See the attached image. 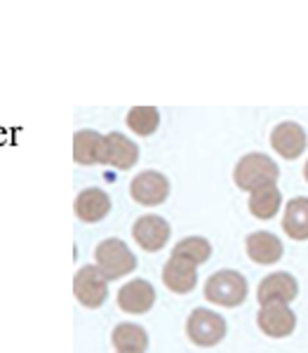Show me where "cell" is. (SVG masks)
Masks as SVG:
<instances>
[{
    "label": "cell",
    "instance_id": "cell-1",
    "mask_svg": "<svg viewBox=\"0 0 308 353\" xmlns=\"http://www.w3.org/2000/svg\"><path fill=\"white\" fill-rule=\"evenodd\" d=\"M278 176H280V168L266 153H247L233 170V179H236L238 189L249 193L261 189V186L276 184Z\"/></svg>",
    "mask_w": 308,
    "mask_h": 353
},
{
    "label": "cell",
    "instance_id": "cell-2",
    "mask_svg": "<svg viewBox=\"0 0 308 353\" xmlns=\"http://www.w3.org/2000/svg\"><path fill=\"white\" fill-rule=\"evenodd\" d=\"M245 297H247V281L238 271H216L205 283V299H209L212 304L233 309V306L243 304Z\"/></svg>",
    "mask_w": 308,
    "mask_h": 353
},
{
    "label": "cell",
    "instance_id": "cell-3",
    "mask_svg": "<svg viewBox=\"0 0 308 353\" xmlns=\"http://www.w3.org/2000/svg\"><path fill=\"white\" fill-rule=\"evenodd\" d=\"M94 259L96 269L104 273L106 281H118L125 273L136 269V257L132 254V250L118 238H108V241H101L96 245Z\"/></svg>",
    "mask_w": 308,
    "mask_h": 353
},
{
    "label": "cell",
    "instance_id": "cell-4",
    "mask_svg": "<svg viewBox=\"0 0 308 353\" xmlns=\"http://www.w3.org/2000/svg\"><path fill=\"white\" fill-rule=\"evenodd\" d=\"M186 334L198 346H214L224 339L226 321L209 309H196L186 321Z\"/></svg>",
    "mask_w": 308,
    "mask_h": 353
},
{
    "label": "cell",
    "instance_id": "cell-5",
    "mask_svg": "<svg viewBox=\"0 0 308 353\" xmlns=\"http://www.w3.org/2000/svg\"><path fill=\"white\" fill-rule=\"evenodd\" d=\"M73 292H76V297L83 306L99 309L108 294L106 276L96 266H83L73 278Z\"/></svg>",
    "mask_w": 308,
    "mask_h": 353
},
{
    "label": "cell",
    "instance_id": "cell-6",
    "mask_svg": "<svg viewBox=\"0 0 308 353\" xmlns=\"http://www.w3.org/2000/svg\"><path fill=\"white\" fill-rule=\"evenodd\" d=\"M170 224L158 214H144L134 221L132 236L139 243V248H144L146 252H158L163 250L170 241Z\"/></svg>",
    "mask_w": 308,
    "mask_h": 353
},
{
    "label": "cell",
    "instance_id": "cell-7",
    "mask_svg": "<svg viewBox=\"0 0 308 353\" xmlns=\"http://www.w3.org/2000/svg\"><path fill=\"white\" fill-rule=\"evenodd\" d=\"M130 193L139 205H161L170 196V181L165 174L148 170V172L134 176L130 184Z\"/></svg>",
    "mask_w": 308,
    "mask_h": 353
},
{
    "label": "cell",
    "instance_id": "cell-8",
    "mask_svg": "<svg viewBox=\"0 0 308 353\" xmlns=\"http://www.w3.org/2000/svg\"><path fill=\"white\" fill-rule=\"evenodd\" d=\"M296 294H299V285H296V278L289 276L287 271L271 273L261 281L256 299L261 306L266 304H289Z\"/></svg>",
    "mask_w": 308,
    "mask_h": 353
},
{
    "label": "cell",
    "instance_id": "cell-9",
    "mask_svg": "<svg viewBox=\"0 0 308 353\" xmlns=\"http://www.w3.org/2000/svg\"><path fill=\"white\" fill-rule=\"evenodd\" d=\"M256 323H259V327L264 334L280 339V337H287V334L294 332L296 316L287 304H266V306H261L259 313H256Z\"/></svg>",
    "mask_w": 308,
    "mask_h": 353
},
{
    "label": "cell",
    "instance_id": "cell-10",
    "mask_svg": "<svg viewBox=\"0 0 308 353\" xmlns=\"http://www.w3.org/2000/svg\"><path fill=\"white\" fill-rule=\"evenodd\" d=\"M271 146L280 153L283 158L292 161V158H299L301 153L306 151V132L299 123L285 121L278 125L271 132Z\"/></svg>",
    "mask_w": 308,
    "mask_h": 353
},
{
    "label": "cell",
    "instance_id": "cell-11",
    "mask_svg": "<svg viewBox=\"0 0 308 353\" xmlns=\"http://www.w3.org/2000/svg\"><path fill=\"white\" fill-rule=\"evenodd\" d=\"M196 269L198 266L193 264V261L172 254L163 269V283L167 285V290H172V292L186 294V292H191L198 283V271Z\"/></svg>",
    "mask_w": 308,
    "mask_h": 353
},
{
    "label": "cell",
    "instance_id": "cell-12",
    "mask_svg": "<svg viewBox=\"0 0 308 353\" xmlns=\"http://www.w3.org/2000/svg\"><path fill=\"white\" fill-rule=\"evenodd\" d=\"M73 158L78 165H106V137L94 130H81L73 137Z\"/></svg>",
    "mask_w": 308,
    "mask_h": 353
},
{
    "label": "cell",
    "instance_id": "cell-13",
    "mask_svg": "<svg viewBox=\"0 0 308 353\" xmlns=\"http://www.w3.org/2000/svg\"><path fill=\"white\" fill-rule=\"evenodd\" d=\"M153 301H156V290H153L151 283L141 281V278L130 281L118 292V306L125 313H146L153 306Z\"/></svg>",
    "mask_w": 308,
    "mask_h": 353
},
{
    "label": "cell",
    "instance_id": "cell-14",
    "mask_svg": "<svg viewBox=\"0 0 308 353\" xmlns=\"http://www.w3.org/2000/svg\"><path fill=\"white\" fill-rule=\"evenodd\" d=\"M73 210H76L78 219L88 221V224H94V221H101L111 210V201L101 189H85L78 193L76 203H73Z\"/></svg>",
    "mask_w": 308,
    "mask_h": 353
},
{
    "label": "cell",
    "instance_id": "cell-15",
    "mask_svg": "<svg viewBox=\"0 0 308 353\" xmlns=\"http://www.w3.org/2000/svg\"><path fill=\"white\" fill-rule=\"evenodd\" d=\"M247 254L256 264H276L283 257V243L268 231H256L247 236Z\"/></svg>",
    "mask_w": 308,
    "mask_h": 353
},
{
    "label": "cell",
    "instance_id": "cell-16",
    "mask_svg": "<svg viewBox=\"0 0 308 353\" xmlns=\"http://www.w3.org/2000/svg\"><path fill=\"white\" fill-rule=\"evenodd\" d=\"M139 149L132 139H127L121 132H111L106 137V163L118 170H130L136 165Z\"/></svg>",
    "mask_w": 308,
    "mask_h": 353
},
{
    "label": "cell",
    "instance_id": "cell-17",
    "mask_svg": "<svg viewBox=\"0 0 308 353\" xmlns=\"http://www.w3.org/2000/svg\"><path fill=\"white\" fill-rule=\"evenodd\" d=\"M283 229L292 241H308V198L299 196L287 203Z\"/></svg>",
    "mask_w": 308,
    "mask_h": 353
},
{
    "label": "cell",
    "instance_id": "cell-18",
    "mask_svg": "<svg viewBox=\"0 0 308 353\" xmlns=\"http://www.w3.org/2000/svg\"><path fill=\"white\" fill-rule=\"evenodd\" d=\"M283 203V193L278 189V184H268L261 186L249 193V212L254 214L256 219H273L280 210Z\"/></svg>",
    "mask_w": 308,
    "mask_h": 353
},
{
    "label": "cell",
    "instance_id": "cell-19",
    "mask_svg": "<svg viewBox=\"0 0 308 353\" xmlns=\"http://www.w3.org/2000/svg\"><path fill=\"white\" fill-rule=\"evenodd\" d=\"M111 341L118 353H144L148 346V334L134 323H121L111 334Z\"/></svg>",
    "mask_w": 308,
    "mask_h": 353
},
{
    "label": "cell",
    "instance_id": "cell-20",
    "mask_svg": "<svg viewBox=\"0 0 308 353\" xmlns=\"http://www.w3.org/2000/svg\"><path fill=\"white\" fill-rule=\"evenodd\" d=\"M158 123H161V113L156 106H134L127 113V128L139 137L153 134L158 130Z\"/></svg>",
    "mask_w": 308,
    "mask_h": 353
},
{
    "label": "cell",
    "instance_id": "cell-21",
    "mask_svg": "<svg viewBox=\"0 0 308 353\" xmlns=\"http://www.w3.org/2000/svg\"><path fill=\"white\" fill-rule=\"evenodd\" d=\"M172 254H176V257H184L188 261H193L196 266H201L209 259V254H212V245L201 236H191V238H184L181 243H176Z\"/></svg>",
    "mask_w": 308,
    "mask_h": 353
},
{
    "label": "cell",
    "instance_id": "cell-22",
    "mask_svg": "<svg viewBox=\"0 0 308 353\" xmlns=\"http://www.w3.org/2000/svg\"><path fill=\"white\" fill-rule=\"evenodd\" d=\"M304 176H306V181H308V161H306V165H304Z\"/></svg>",
    "mask_w": 308,
    "mask_h": 353
}]
</instances>
